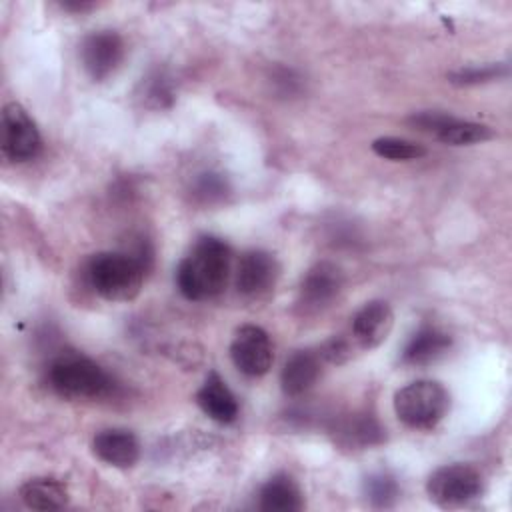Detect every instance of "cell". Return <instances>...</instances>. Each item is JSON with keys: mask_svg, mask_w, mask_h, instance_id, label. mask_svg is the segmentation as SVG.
<instances>
[{"mask_svg": "<svg viewBox=\"0 0 512 512\" xmlns=\"http://www.w3.org/2000/svg\"><path fill=\"white\" fill-rule=\"evenodd\" d=\"M232 252L216 236H202L176 270V284L184 298L206 300L220 294L228 282Z\"/></svg>", "mask_w": 512, "mask_h": 512, "instance_id": "obj_1", "label": "cell"}, {"mask_svg": "<svg viewBox=\"0 0 512 512\" xmlns=\"http://www.w3.org/2000/svg\"><path fill=\"white\" fill-rule=\"evenodd\" d=\"M146 266L132 254L100 252L90 258L86 274L96 294L112 302H126L138 296Z\"/></svg>", "mask_w": 512, "mask_h": 512, "instance_id": "obj_2", "label": "cell"}, {"mask_svg": "<svg viewBox=\"0 0 512 512\" xmlns=\"http://www.w3.org/2000/svg\"><path fill=\"white\" fill-rule=\"evenodd\" d=\"M50 386L66 398H100L112 390V378L94 360L80 354H64L50 364Z\"/></svg>", "mask_w": 512, "mask_h": 512, "instance_id": "obj_3", "label": "cell"}, {"mask_svg": "<svg viewBox=\"0 0 512 512\" xmlns=\"http://www.w3.org/2000/svg\"><path fill=\"white\" fill-rule=\"evenodd\" d=\"M450 410V396L440 382L416 380L394 394V412L410 428L430 430Z\"/></svg>", "mask_w": 512, "mask_h": 512, "instance_id": "obj_4", "label": "cell"}, {"mask_svg": "<svg viewBox=\"0 0 512 512\" xmlns=\"http://www.w3.org/2000/svg\"><path fill=\"white\" fill-rule=\"evenodd\" d=\"M426 492L442 508H458L482 494V476L470 464H446L428 478Z\"/></svg>", "mask_w": 512, "mask_h": 512, "instance_id": "obj_5", "label": "cell"}, {"mask_svg": "<svg viewBox=\"0 0 512 512\" xmlns=\"http://www.w3.org/2000/svg\"><path fill=\"white\" fill-rule=\"evenodd\" d=\"M42 148L40 132L34 120L18 102L2 108V152L12 162L32 160Z\"/></svg>", "mask_w": 512, "mask_h": 512, "instance_id": "obj_6", "label": "cell"}, {"mask_svg": "<svg viewBox=\"0 0 512 512\" xmlns=\"http://www.w3.org/2000/svg\"><path fill=\"white\" fill-rule=\"evenodd\" d=\"M230 358L242 374L252 378L264 376L274 360L268 332L254 324L240 326L230 344Z\"/></svg>", "mask_w": 512, "mask_h": 512, "instance_id": "obj_7", "label": "cell"}, {"mask_svg": "<svg viewBox=\"0 0 512 512\" xmlns=\"http://www.w3.org/2000/svg\"><path fill=\"white\" fill-rule=\"evenodd\" d=\"M124 58V42L114 30L90 32L80 44V60L86 74L100 82L116 72Z\"/></svg>", "mask_w": 512, "mask_h": 512, "instance_id": "obj_8", "label": "cell"}, {"mask_svg": "<svg viewBox=\"0 0 512 512\" xmlns=\"http://www.w3.org/2000/svg\"><path fill=\"white\" fill-rule=\"evenodd\" d=\"M280 276L276 258L266 250H248L242 254L236 270V288L240 294L258 298L270 292Z\"/></svg>", "mask_w": 512, "mask_h": 512, "instance_id": "obj_9", "label": "cell"}, {"mask_svg": "<svg viewBox=\"0 0 512 512\" xmlns=\"http://www.w3.org/2000/svg\"><path fill=\"white\" fill-rule=\"evenodd\" d=\"M394 326V314L388 302L372 300L364 304L352 318V334L362 348L380 346Z\"/></svg>", "mask_w": 512, "mask_h": 512, "instance_id": "obj_10", "label": "cell"}, {"mask_svg": "<svg viewBox=\"0 0 512 512\" xmlns=\"http://www.w3.org/2000/svg\"><path fill=\"white\" fill-rule=\"evenodd\" d=\"M342 288V272L332 262L314 264L300 284V302L306 308L328 306Z\"/></svg>", "mask_w": 512, "mask_h": 512, "instance_id": "obj_11", "label": "cell"}, {"mask_svg": "<svg viewBox=\"0 0 512 512\" xmlns=\"http://www.w3.org/2000/svg\"><path fill=\"white\" fill-rule=\"evenodd\" d=\"M94 454L116 468H130L140 456L138 438L124 428H108L94 436L92 440Z\"/></svg>", "mask_w": 512, "mask_h": 512, "instance_id": "obj_12", "label": "cell"}, {"mask_svg": "<svg viewBox=\"0 0 512 512\" xmlns=\"http://www.w3.org/2000/svg\"><path fill=\"white\" fill-rule=\"evenodd\" d=\"M196 402L206 416L220 424H230L238 416V402L226 386V382L216 372L208 374V378L196 394Z\"/></svg>", "mask_w": 512, "mask_h": 512, "instance_id": "obj_13", "label": "cell"}, {"mask_svg": "<svg viewBox=\"0 0 512 512\" xmlns=\"http://www.w3.org/2000/svg\"><path fill=\"white\" fill-rule=\"evenodd\" d=\"M318 376H320V354H314L310 350H300L286 360L280 374V384L284 394L300 396L312 388Z\"/></svg>", "mask_w": 512, "mask_h": 512, "instance_id": "obj_14", "label": "cell"}, {"mask_svg": "<svg viewBox=\"0 0 512 512\" xmlns=\"http://www.w3.org/2000/svg\"><path fill=\"white\" fill-rule=\"evenodd\" d=\"M452 340L446 332H442L436 326H424L420 328L404 346L402 352V362L412 364V366H422L438 360L444 356L450 348Z\"/></svg>", "mask_w": 512, "mask_h": 512, "instance_id": "obj_15", "label": "cell"}, {"mask_svg": "<svg viewBox=\"0 0 512 512\" xmlns=\"http://www.w3.org/2000/svg\"><path fill=\"white\" fill-rule=\"evenodd\" d=\"M18 494L20 500L32 510H58L68 504V488L56 478L26 480Z\"/></svg>", "mask_w": 512, "mask_h": 512, "instance_id": "obj_16", "label": "cell"}, {"mask_svg": "<svg viewBox=\"0 0 512 512\" xmlns=\"http://www.w3.org/2000/svg\"><path fill=\"white\" fill-rule=\"evenodd\" d=\"M302 506V492L288 474L272 476L260 490V508L266 512H296Z\"/></svg>", "mask_w": 512, "mask_h": 512, "instance_id": "obj_17", "label": "cell"}, {"mask_svg": "<svg viewBox=\"0 0 512 512\" xmlns=\"http://www.w3.org/2000/svg\"><path fill=\"white\" fill-rule=\"evenodd\" d=\"M336 436L344 446H372L382 442L384 430L382 426L366 414L360 416H348L336 426Z\"/></svg>", "mask_w": 512, "mask_h": 512, "instance_id": "obj_18", "label": "cell"}, {"mask_svg": "<svg viewBox=\"0 0 512 512\" xmlns=\"http://www.w3.org/2000/svg\"><path fill=\"white\" fill-rule=\"evenodd\" d=\"M436 138L450 146H466V144H478L492 138V130L484 124L458 120L450 116L448 122L438 130Z\"/></svg>", "mask_w": 512, "mask_h": 512, "instance_id": "obj_19", "label": "cell"}, {"mask_svg": "<svg viewBox=\"0 0 512 512\" xmlns=\"http://www.w3.org/2000/svg\"><path fill=\"white\" fill-rule=\"evenodd\" d=\"M374 154L386 158V160H416L426 154V150L406 138H396V136H382L372 142Z\"/></svg>", "mask_w": 512, "mask_h": 512, "instance_id": "obj_20", "label": "cell"}, {"mask_svg": "<svg viewBox=\"0 0 512 512\" xmlns=\"http://www.w3.org/2000/svg\"><path fill=\"white\" fill-rule=\"evenodd\" d=\"M364 494L368 502L376 508H388L398 498V484L396 480L386 472L370 474L364 482Z\"/></svg>", "mask_w": 512, "mask_h": 512, "instance_id": "obj_21", "label": "cell"}, {"mask_svg": "<svg viewBox=\"0 0 512 512\" xmlns=\"http://www.w3.org/2000/svg\"><path fill=\"white\" fill-rule=\"evenodd\" d=\"M504 66L500 64H490V66H482V68H462L458 72H452L450 78L454 84H478V82H488L498 78L500 74H504Z\"/></svg>", "mask_w": 512, "mask_h": 512, "instance_id": "obj_22", "label": "cell"}, {"mask_svg": "<svg viewBox=\"0 0 512 512\" xmlns=\"http://www.w3.org/2000/svg\"><path fill=\"white\" fill-rule=\"evenodd\" d=\"M146 100L154 102L156 106H166L172 102V90H170V82L162 76V74H156L152 78H148L146 82Z\"/></svg>", "mask_w": 512, "mask_h": 512, "instance_id": "obj_23", "label": "cell"}, {"mask_svg": "<svg viewBox=\"0 0 512 512\" xmlns=\"http://www.w3.org/2000/svg\"><path fill=\"white\" fill-rule=\"evenodd\" d=\"M320 356L322 358H326L328 362H342L346 356H348V346H346V342L344 340H330V342H326L324 344V348H322V352H320Z\"/></svg>", "mask_w": 512, "mask_h": 512, "instance_id": "obj_24", "label": "cell"}, {"mask_svg": "<svg viewBox=\"0 0 512 512\" xmlns=\"http://www.w3.org/2000/svg\"><path fill=\"white\" fill-rule=\"evenodd\" d=\"M62 8H66V10H76V12L80 10V12H82V10H90L92 4H90V2H70V0H68V2H62Z\"/></svg>", "mask_w": 512, "mask_h": 512, "instance_id": "obj_25", "label": "cell"}]
</instances>
